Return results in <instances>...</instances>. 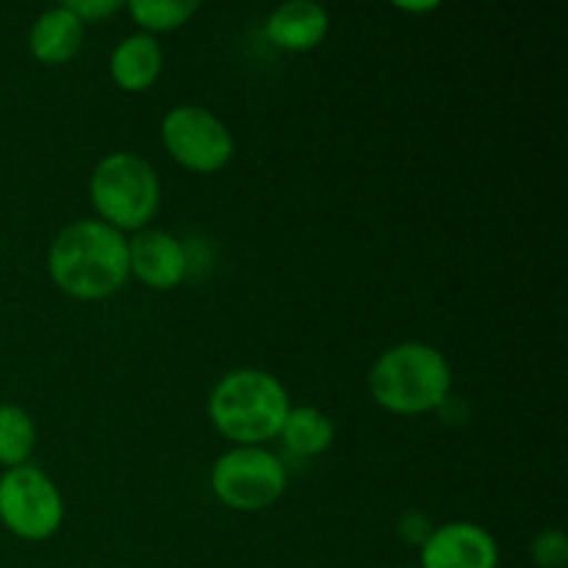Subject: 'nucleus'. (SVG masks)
Masks as SVG:
<instances>
[{"label":"nucleus","instance_id":"obj_14","mask_svg":"<svg viewBox=\"0 0 568 568\" xmlns=\"http://www.w3.org/2000/svg\"><path fill=\"white\" fill-rule=\"evenodd\" d=\"M37 447V425L31 414L14 403H0V466H26Z\"/></svg>","mask_w":568,"mask_h":568},{"label":"nucleus","instance_id":"obj_12","mask_svg":"<svg viewBox=\"0 0 568 568\" xmlns=\"http://www.w3.org/2000/svg\"><path fill=\"white\" fill-rule=\"evenodd\" d=\"M83 44V22L64 3L42 11L28 31V50L37 61L50 67L67 64Z\"/></svg>","mask_w":568,"mask_h":568},{"label":"nucleus","instance_id":"obj_15","mask_svg":"<svg viewBox=\"0 0 568 568\" xmlns=\"http://www.w3.org/2000/svg\"><path fill=\"white\" fill-rule=\"evenodd\" d=\"M197 9L200 3H194V0H131L128 3L133 22L150 37L178 31L197 14Z\"/></svg>","mask_w":568,"mask_h":568},{"label":"nucleus","instance_id":"obj_8","mask_svg":"<svg viewBox=\"0 0 568 568\" xmlns=\"http://www.w3.org/2000/svg\"><path fill=\"white\" fill-rule=\"evenodd\" d=\"M422 568H499V544L475 521L433 527L422 544Z\"/></svg>","mask_w":568,"mask_h":568},{"label":"nucleus","instance_id":"obj_7","mask_svg":"<svg viewBox=\"0 0 568 568\" xmlns=\"http://www.w3.org/2000/svg\"><path fill=\"white\" fill-rule=\"evenodd\" d=\"M161 144L172 161L197 175L225 170L236 153L231 128L197 103H181L166 111L161 120Z\"/></svg>","mask_w":568,"mask_h":568},{"label":"nucleus","instance_id":"obj_19","mask_svg":"<svg viewBox=\"0 0 568 568\" xmlns=\"http://www.w3.org/2000/svg\"><path fill=\"white\" fill-rule=\"evenodd\" d=\"M397 9L410 11V14H419V11H433V9H438V3H399Z\"/></svg>","mask_w":568,"mask_h":568},{"label":"nucleus","instance_id":"obj_10","mask_svg":"<svg viewBox=\"0 0 568 568\" xmlns=\"http://www.w3.org/2000/svg\"><path fill=\"white\" fill-rule=\"evenodd\" d=\"M331 33V14L314 0H288L281 3L264 22V37L277 50L308 53L316 50Z\"/></svg>","mask_w":568,"mask_h":568},{"label":"nucleus","instance_id":"obj_18","mask_svg":"<svg viewBox=\"0 0 568 568\" xmlns=\"http://www.w3.org/2000/svg\"><path fill=\"white\" fill-rule=\"evenodd\" d=\"M399 532H403V538L408 544H419V547H422V544L427 541V536L433 532V525L425 519V516L408 514V516H405L403 525H399Z\"/></svg>","mask_w":568,"mask_h":568},{"label":"nucleus","instance_id":"obj_3","mask_svg":"<svg viewBox=\"0 0 568 568\" xmlns=\"http://www.w3.org/2000/svg\"><path fill=\"white\" fill-rule=\"evenodd\" d=\"M292 399L281 377L264 369H233L209 394V419L236 447H261L281 436Z\"/></svg>","mask_w":568,"mask_h":568},{"label":"nucleus","instance_id":"obj_13","mask_svg":"<svg viewBox=\"0 0 568 568\" xmlns=\"http://www.w3.org/2000/svg\"><path fill=\"white\" fill-rule=\"evenodd\" d=\"M281 438L294 455L303 458H314V455L327 453L336 442V425L325 410L314 408V405H303V408H288L286 422L281 427Z\"/></svg>","mask_w":568,"mask_h":568},{"label":"nucleus","instance_id":"obj_11","mask_svg":"<svg viewBox=\"0 0 568 568\" xmlns=\"http://www.w3.org/2000/svg\"><path fill=\"white\" fill-rule=\"evenodd\" d=\"M111 81L122 89V92H148L155 87L164 70V50L161 42L150 33H131L122 39L109 59Z\"/></svg>","mask_w":568,"mask_h":568},{"label":"nucleus","instance_id":"obj_17","mask_svg":"<svg viewBox=\"0 0 568 568\" xmlns=\"http://www.w3.org/2000/svg\"><path fill=\"white\" fill-rule=\"evenodd\" d=\"M64 6L83 22V26L94 20H103V17H111L114 11L122 9L120 0H70V3Z\"/></svg>","mask_w":568,"mask_h":568},{"label":"nucleus","instance_id":"obj_9","mask_svg":"<svg viewBox=\"0 0 568 568\" xmlns=\"http://www.w3.org/2000/svg\"><path fill=\"white\" fill-rule=\"evenodd\" d=\"M128 266L136 281L155 292L178 288L189 275V253L181 239L166 231H139L128 239Z\"/></svg>","mask_w":568,"mask_h":568},{"label":"nucleus","instance_id":"obj_5","mask_svg":"<svg viewBox=\"0 0 568 568\" xmlns=\"http://www.w3.org/2000/svg\"><path fill=\"white\" fill-rule=\"evenodd\" d=\"M288 471L275 453L264 447H233L211 466V491L225 508L255 514L286 494Z\"/></svg>","mask_w":568,"mask_h":568},{"label":"nucleus","instance_id":"obj_16","mask_svg":"<svg viewBox=\"0 0 568 568\" xmlns=\"http://www.w3.org/2000/svg\"><path fill=\"white\" fill-rule=\"evenodd\" d=\"M532 564L538 568H566L568 566V538L558 527L541 530L530 544Z\"/></svg>","mask_w":568,"mask_h":568},{"label":"nucleus","instance_id":"obj_2","mask_svg":"<svg viewBox=\"0 0 568 568\" xmlns=\"http://www.w3.org/2000/svg\"><path fill=\"white\" fill-rule=\"evenodd\" d=\"M366 386L372 399L388 414H430L447 405L453 392V366L433 344L403 342L377 355Z\"/></svg>","mask_w":568,"mask_h":568},{"label":"nucleus","instance_id":"obj_6","mask_svg":"<svg viewBox=\"0 0 568 568\" xmlns=\"http://www.w3.org/2000/svg\"><path fill=\"white\" fill-rule=\"evenodd\" d=\"M0 525L22 541H48L64 525V497L37 466H14L0 475Z\"/></svg>","mask_w":568,"mask_h":568},{"label":"nucleus","instance_id":"obj_20","mask_svg":"<svg viewBox=\"0 0 568 568\" xmlns=\"http://www.w3.org/2000/svg\"><path fill=\"white\" fill-rule=\"evenodd\" d=\"M399 568H408V566H399Z\"/></svg>","mask_w":568,"mask_h":568},{"label":"nucleus","instance_id":"obj_4","mask_svg":"<svg viewBox=\"0 0 568 568\" xmlns=\"http://www.w3.org/2000/svg\"><path fill=\"white\" fill-rule=\"evenodd\" d=\"M89 200L98 220L120 233L148 227L161 205V178L136 153H111L98 161L89 178Z\"/></svg>","mask_w":568,"mask_h":568},{"label":"nucleus","instance_id":"obj_1","mask_svg":"<svg viewBox=\"0 0 568 568\" xmlns=\"http://www.w3.org/2000/svg\"><path fill=\"white\" fill-rule=\"evenodd\" d=\"M48 272L67 297L83 303L111 297L131 277L125 233L100 220L70 222L50 242Z\"/></svg>","mask_w":568,"mask_h":568}]
</instances>
